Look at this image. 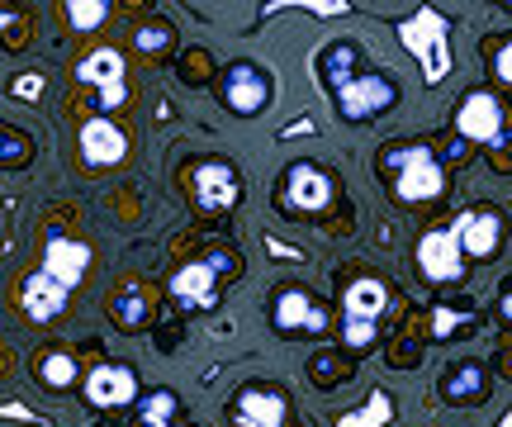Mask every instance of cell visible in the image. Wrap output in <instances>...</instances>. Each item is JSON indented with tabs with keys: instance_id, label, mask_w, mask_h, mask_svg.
<instances>
[{
	"instance_id": "31",
	"label": "cell",
	"mask_w": 512,
	"mask_h": 427,
	"mask_svg": "<svg viewBox=\"0 0 512 427\" xmlns=\"http://www.w3.org/2000/svg\"><path fill=\"white\" fill-rule=\"evenodd\" d=\"M498 314H503V318H508V323H512V280H508V285H503V299H498Z\"/></svg>"
},
{
	"instance_id": "28",
	"label": "cell",
	"mask_w": 512,
	"mask_h": 427,
	"mask_svg": "<svg viewBox=\"0 0 512 427\" xmlns=\"http://www.w3.org/2000/svg\"><path fill=\"white\" fill-rule=\"evenodd\" d=\"M342 337H347V347H356V352H361V347H370V342L380 337V323H347V328H342Z\"/></svg>"
},
{
	"instance_id": "23",
	"label": "cell",
	"mask_w": 512,
	"mask_h": 427,
	"mask_svg": "<svg viewBox=\"0 0 512 427\" xmlns=\"http://www.w3.org/2000/svg\"><path fill=\"white\" fill-rule=\"evenodd\" d=\"M105 15H110L105 0H72V5H67V19H72L76 29H95Z\"/></svg>"
},
{
	"instance_id": "16",
	"label": "cell",
	"mask_w": 512,
	"mask_h": 427,
	"mask_svg": "<svg viewBox=\"0 0 512 427\" xmlns=\"http://www.w3.org/2000/svg\"><path fill=\"white\" fill-rule=\"evenodd\" d=\"M128 152V138L119 124H110V119H91L86 129H81V157H86V167H119Z\"/></svg>"
},
{
	"instance_id": "29",
	"label": "cell",
	"mask_w": 512,
	"mask_h": 427,
	"mask_svg": "<svg viewBox=\"0 0 512 427\" xmlns=\"http://www.w3.org/2000/svg\"><path fill=\"white\" fill-rule=\"evenodd\" d=\"M494 67H498V76H503V81H508V86H512V38H508V43H503V48H498Z\"/></svg>"
},
{
	"instance_id": "22",
	"label": "cell",
	"mask_w": 512,
	"mask_h": 427,
	"mask_svg": "<svg viewBox=\"0 0 512 427\" xmlns=\"http://www.w3.org/2000/svg\"><path fill=\"white\" fill-rule=\"evenodd\" d=\"M176 409H181V399L171 390H147L143 404H138V413H143L147 427H171V418H176Z\"/></svg>"
},
{
	"instance_id": "12",
	"label": "cell",
	"mask_w": 512,
	"mask_h": 427,
	"mask_svg": "<svg viewBox=\"0 0 512 427\" xmlns=\"http://www.w3.org/2000/svg\"><path fill=\"white\" fill-rule=\"evenodd\" d=\"M86 399L95 409H119L128 399H138V375L119 366V361H100L91 375H86Z\"/></svg>"
},
{
	"instance_id": "26",
	"label": "cell",
	"mask_w": 512,
	"mask_h": 427,
	"mask_svg": "<svg viewBox=\"0 0 512 427\" xmlns=\"http://www.w3.org/2000/svg\"><path fill=\"white\" fill-rule=\"evenodd\" d=\"M29 157H34V148H24L19 129H5V171H19Z\"/></svg>"
},
{
	"instance_id": "2",
	"label": "cell",
	"mask_w": 512,
	"mask_h": 427,
	"mask_svg": "<svg viewBox=\"0 0 512 427\" xmlns=\"http://www.w3.org/2000/svg\"><path fill=\"white\" fill-rule=\"evenodd\" d=\"M219 95L223 105L242 119H252V114H266L271 110V95H275V81L266 67H256V62H228L223 67V81H219Z\"/></svg>"
},
{
	"instance_id": "25",
	"label": "cell",
	"mask_w": 512,
	"mask_h": 427,
	"mask_svg": "<svg viewBox=\"0 0 512 427\" xmlns=\"http://www.w3.org/2000/svg\"><path fill=\"white\" fill-rule=\"evenodd\" d=\"M384 418H389V399H384V394H375V399H370V409L351 413V418H347L342 427H380Z\"/></svg>"
},
{
	"instance_id": "32",
	"label": "cell",
	"mask_w": 512,
	"mask_h": 427,
	"mask_svg": "<svg viewBox=\"0 0 512 427\" xmlns=\"http://www.w3.org/2000/svg\"><path fill=\"white\" fill-rule=\"evenodd\" d=\"M171 427H181V423H171Z\"/></svg>"
},
{
	"instance_id": "4",
	"label": "cell",
	"mask_w": 512,
	"mask_h": 427,
	"mask_svg": "<svg viewBox=\"0 0 512 427\" xmlns=\"http://www.w3.org/2000/svg\"><path fill=\"white\" fill-rule=\"evenodd\" d=\"M190 181H195V205H200L204 214H228V209H238L242 176L233 162L209 157V162H200V167L190 171Z\"/></svg>"
},
{
	"instance_id": "5",
	"label": "cell",
	"mask_w": 512,
	"mask_h": 427,
	"mask_svg": "<svg viewBox=\"0 0 512 427\" xmlns=\"http://www.w3.org/2000/svg\"><path fill=\"white\" fill-rule=\"evenodd\" d=\"M418 266H422V276L437 280V285H460V276H465V242H460V228L427 233L418 247Z\"/></svg>"
},
{
	"instance_id": "8",
	"label": "cell",
	"mask_w": 512,
	"mask_h": 427,
	"mask_svg": "<svg viewBox=\"0 0 512 427\" xmlns=\"http://www.w3.org/2000/svg\"><path fill=\"white\" fill-rule=\"evenodd\" d=\"M76 81H86V86L100 91L95 95L100 110H119V105H124V57L114 53V48H95V53L81 57Z\"/></svg>"
},
{
	"instance_id": "18",
	"label": "cell",
	"mask_w": 512,
	"mask_h": 427,
	"mask_svg": "<svg viewBox=\"0 0 512 427\" xmlns=\"http://www.w3.org/2000/svg\"><path fill=\"white\" fill-rule=\"evenodd\" d=\"M384 309H389V285L384 280L361 276L356 285H347V299H342L347 323H380Z\"/></svg>"
},
{
	"instance_id": "1",
	"label": "cell",
	"mask_w": 512,
	"mask_h": 427,
	"mask_svg": "<svg viewBox=\"0 0 512 427\" xmlns=\"http://www.w3.org/2000/svg\"><path fill=\"white\" fill-rule=\"evenodd\" d=\"M389 181H394V195L399 200H437L441 190H446V171L441 162L432 157V148H403L389 157Z\"/></svg>"
},
{
	"instance_id": "24",
	"label": "cell",
	"mask_w": 512,
	"mask_h": 427,
	"mask_svg": "<svg viewBox=\"0 0 512 427\" xmlns=\"http://www.w3.org/2000/svg\"><path fill=\"white\" fill-rule=\"evenodd\" d=\"M171 24H162V19H157V24H143V29H138V48H143V53H162L166 43H171Z\"/></svg>"
},
{
	"instance_id": "11",
	"label": "cell",
	"mask_w": 512,
	"mask_h": 427,
	"mask_svg": "<svg viewBox=\"0 0 512 427\" xmlns=\"http://www.w3.org/2000/svg\"><path fill=\"white\" fill-rule=\"evenodd\" d=\"M456 228H460V242H465V257H479V261L498 257V247H503V214L494 205H479L470 214H460Z\"/></svg>"
},
{
	"instance_id": "17",
	"label": "cell",
	"mask_w": 512,
	"mask_h": 427,
	"mask_svg": "<svg viewBox=\"0 0 512 427\" xmlns=\"http://www.w3.org/2000/svg\"><path fill=\"white\" fill-rule=\"evenodd\" d=\"M271 318H275V328H280L285 337L290 333H323V328H328V314H323L304 290H285V295H275Z\"/></svg>"
},
{
	"instance_id": "6",
	"label": "cell",
	"mask_w": 512,
	"mask_h": 427,
	"mask_svg": "<svg viewBox=\"0 0 512 427\" xmlns=\"http://www.w3.org/2000/svg\"><path fill=\"white\" fill-rule=\"evenodd\" d=\"M219 295H223V271L209 257L185 261L181 271L171 276V299H176L181 309H214Z\"/></svg>"
},
{
	"instance_id": "14",
	"label": "cell",
	"mask_w": 512,
	"mask_h": 427,
	"mask_svg": "<svg viewBox=\"0 0 512 427\" xmlns=\"http://www.w3.org/2000/svg\"><path fill=\"white\" fill-rule=\"evenodd\" d=\"M437 394L441 404H479L484 394H489V371H484V361H456V366H446L437 380Z\"/></svg>"
},
{
	"instance_id": "19",
	"label": "cell",
	"mask_w": 512,
	"mask_h": 427,
	"mask_svg": "<svg viewBox=\"0 0 512 427\" xmlns=\"http://www.w3.org/2000/svg\"><path fill=\"white\" fill-rule=\"evenodd\" d=\"M86 266H91V247L76 238H53L48 242V257H43V271H53V276H62L67 285H81V276H86Z\"/></svg>"
},
{
	"instance_id": "27",
	"label": "cell",
	"mask_w": 512,
	"mask_h": 427,
	"mask_svg": "<svg viewBox=\"0 0 512 427\" xmlns=\"http://www.w3.org/2000/svg\"><path fill=\"white\" fill-rule=\"evenodd\" d=\"M465 318H470L465 309H437V314H432V337H456Z\"/></svg>"
},
{
	"instance_id": "3",
	"label": "cell",
	"mask_w": 512,
	"mask_h": 427,
	"mask_svg": "<svg viewBox=\"0 0 512 427\" xmlns=\"http://www.w3.org/2000/svg\"><path fill=\"white\" fill-rule=\"evenodd\" d=\"M399 105V81L389 72H366L356 76L347 91L337 95V114L347 119V124H366V119H380L384 110H394Z\"/></svg>"
},
{
	"instance_id": "15",
	"label": "cell",
	"mask_w": 512,
	"mask_h": 427,
	"mask_svg": "<svg viewBox=\"0 0 512 427\" xmlns=\"http://www.w3.org/2000/svg\"><path fill=\"white\" fill-rule=\"evenodd\" d=\"M356 76H366L361 72V48H356V43L342 38V43H328V48L318 53V81H323V91H328L332 100L347 91Z\"/></svg>"
},
{
	"instance_id": "9",
	"label": "cell",
	"mask_w": 512,
	"mask_h": 427,
	"mask_svg": "<svg viewBox=\"0 0 512 427\" xmlns=\"http://www.w3.org/2000/svg\"><path fill=\"white\" fill-rule=\"evenodd\" d=\"M67 299H72V285H67L62 276H53V271H43V266H38L34 276L19 280V309L34 318V323L57 318L62 309H67Z\"/></svg>"
},
{
	"instance_id": "7",
	"label": "cell",
	"mask_w": 512,
	"mask_h": 427,
	"mask_svg": "<svg viewBox=\"0 0 512 427\" xmlns=\"http://www.w3.org/2000/svg\"><path fill=\"white\" fill-rule=\"evenodd\" d=\"M456 133L465 143H484V148L494 152L498 138H503V105H498V95H489V91L465 95V105L456 114Z\"/></svg>"
},
{
	"instance_id": "30",
	"label": "cell",
	"mask_w": 512,
	"mask_h": 427,
	"mask_svg": "<svg viewBox=\"0 0 512 427\" xmlns=\"http://www.w3.org/2000/svg\"><path fill=\"white\" fill-rule=\"evenodd\" d=\"M38 91H43V81H38V76H19V81H15V95H19V100H34Z\"/></svg>"
},
{
	"instance_id": "13",
	"label": "cell",
	"mask_w": 512,
	"mask_h": 427,
	"mask_svg": "<svg viewBox=\"0 0 512 427\" xmlns=\"http://www.w3.org/2000/svg\"><path fill=\"white\" fill-rule=\"evenodd\" d=\"M285 394L275 390V385H242L238 399H233V413H238V423L242 427H280L285 423Z\"/></svg>"
},
{
	"instance_id": "21",
	"label": "cell",
	"mask_w": 512,
	"mask_h": 427,
	"mask_svg": "<svg viewBox=\"0 0 512 427\" xmlns=\"http://www.w3.org/2000/svg\"><path fill=\"white\" fill-rule=\"evenodd\" d=\"M76 375H81V366H76L72 352H43L38 356V380H43L48 390H67V385H76Z\"/></svg>"
},
{
	"instance_id": "20",
	"label": "cell",
	"mask_w": 512,
	"mask_h": 427,
	"mask_svg": "<svg viewBox=\"0 0 512 427\" xmlns=\"http://www.w3.org/2000/svg\"><path fill=\"white\" fill-rule=\"evenodd\" d=\"M147 314H152V304H147L143 285H133V280H128V285H119V290H114L110 318H114V328H119V333H143Z\"/></svg>"
},
{
	"instance_id": "10",
	"label": "cell",
	"mask_w": 512,
	"mask_h": 427,
	"mask_svg": "<svg viewBox=\"0 0 512 427\" xmlns=\"http://www.w3.org/2000/svg\"><path fill=\"white\" fill-rule=\"evenodd\" d=\"M328 200H332L328 171H318L313 162H294L290 176H285V205H290V214H318V209H328Z\"/></svg>"
}]
</instances>
